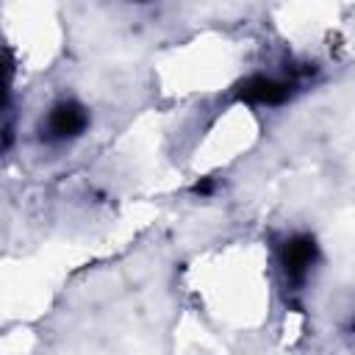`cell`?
Wrapping results in <instances>:
<instances>
[{
    "label": "cell",
    "mask_w": 355,
    "mask_h": 355,
    "mask_svg": "<svg viewBox=\"0 0 355 355\" xmlns=\"http://www.w3.org/2000/svg\"><path fill=\"white\" fill-rule=\"evenodd\" d=\"M297 83L275 75H250L239 86V100L250 105H280L294 94Z\"/></svg>",
    "instance_id": "cell-2"
},
{
    "label": "cell",
    "mask_w": 355,
    "mask_h": 355,
    "mask_svg": "<svg viewBox=\"0 0 355 355\" xmlns=\"http://www.w3.org/2000/svg\"><path fill=\"white\" fill-rule=\"evenodd\" d=\"M89 128V111L75 100H61L50 108L44 119V136L50 141H69L78 139Z\"/></svg>",
    "instance_id": "cell-1"
},
{
    "label": "cell",
    "mask_w": 355,
    "mask_h": 355,
    "mask_svg": "<svg viewBox=\"0 0 355 355\" xmlns=\"http://www.w3.org/2000/svg\"><path fill=\"white\" fill-rule=\"evenodd\" d=\"M316 258H319V247H316V241H313L311 236H305V233L291 236V239L283 244V250H280V266H283V272H286V277H288L291 283H302V280L311 275Z\"/></svg>",
    "instance_id": "cell-3"
}]
</instances>
